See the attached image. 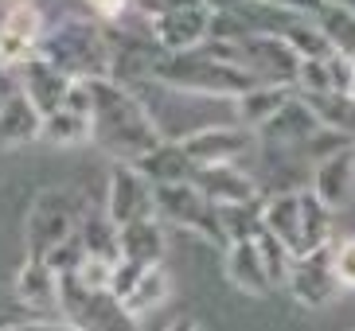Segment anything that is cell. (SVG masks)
I'll use <instances>...</instances> for the list:
<instances>
[{"instance_id":"31","label":"cell","mask_w":355,"mask_h":331,"mask_svg":"<svg viewBox=\"0 0 355 331\" xmlns=\"http://www.w3.org/2000/svg\"><path fill=\"white\" fill-rule=\"evenodd\" d=\"M254 4H270V8H285V12H301V16H316L328 0H254Z\"/></svg>"},{"instance_id":"21","label":"cell","mask_w":355,"mask_h":331,"mask_svg":"<svg viewBox=\"0 0 355 331\" xmlns=\"http://www.w3.org/2000/svg\"><path fill=\"white\" fill-rule=\"evenodd\" d=\"M32 141H43V114L24 93H16L0 114V148H20Z\"/></svg>"},{"instance_id":"14","label":"cell","mask_w":355,"mask_h":331,"mask_svg":"<svg viewBox=\"0 0 355 331\" xmlns=\"http://www.w3.org/2000/svg\"><path fill=\"white\" fill-rule=\"evenodd\" d=\"M16 78H20V93L40 109L43 117L59 114V109L67 105V98H71V90H74L71 74H63L55 62L43 59V55H35L32 62H24L20 71H16Z\"/></svg>"},{"instance_id":"34","label":"cell","mask_w":355,"mask_h":331,"mask_svg":"<svg viewBox=\"0 0 355 331\" xmlns=\"http://www.w3.org/2000/svg\"><path fill=\"white\" fill-rule=\"evenodd\" d=\"M164 331H199V323H196V320H188V316H180V320H172Z\"/></svg>"},{"instance_id":"7","label":"cell","mask_w":355,"mask_h":331,"mask_svg":"<svg viewBox=\"0 0 355 331\" xmlns=\"http://www.w3.org/2000/svg\"><path fill=\"white\" fill-rule=\"evenodd\" d=\"M180 145L188 152L191 168H219V164H239L242 156H250L258 148V133L239 121H223V125L196 129Z\"/></svg>"},{"instance_id":"28","label":"cell","mask_w":355,"mask_h":331,"mask_svg":"<svg viewBox=\"0 0 355 331\" xmlns=\"http://www.w3.org/2000/svg\"><path fill=\"white\" fill-rule=\"evenodd\" d=\"M297 90L301 93H336L328 59H304L301 62V78H297Z\"/></svg>"},{"instance_id":"16","label":"cell","mask_w":355,"mask_h":331,"mask_svg":"<svg viewBox=\"0 0 355 331\" xmlns=\"http://www.w3.org/2000/svg\"><path fill=\"white\" fill-rule=\"evenodd\" d=\"M261 230L289 249L293 258H304V187L301 191H277L261 203Z\"/></svg>"},{"instance_id":"32","label":"cell","mask_w":355,"mask_h":331,"mask_svg":"<svg viewBox=\"0 0 355 331\" xmlns=\"http://www.w3.org/2000/svg\"><path fill=\"white\" fill-rule=\"evenodd\" d=\"M16 93H20V78H16V71L0 66V114H4V105H8Z\"/></svg>"},{"instance_id":"29","label":"cell","mask_w":355,"mask_h":331,"mask_svg":"<svg viewBox=\"0 0 355 331\" xmlns=\"http://www.w3.org/2000/svg\"><path fill=\"white\" fill-rule=\"evenodd\" d=\"M336 280H340V292H355V238H344L336 246Z\"/></svg>"},{"instance_id":"24","label":"cell","mask_w":355,"mask_h":331,"mask_svg":"<svg viewBox=\"0 0 355 331\" xmlns=\"http://www.w3.org/2000/svg\"><path fill=\"white\" fill-rule=\"evenodd\" d=\"M78 238L86 246V258H110V261H121V226L114 218L94 207H86L83 215V226H78Z\"/></svg>"},{"instance_id":"1","label":"cell","mask_w":355,"mask_h":331,"mask_svg":"<svg viewBox=\"0 0 355 331\" xmlns=\"http://www.w3.org/2000/svg\"><path fill=\"white\" fill-rule=\"evenodd\" d=\"M153 82L168 86L180 93H196V98H219V102H234L246 90L258 86L246 66H242L239 43L230 39H207L196 51L184 55H164L153 71Z\"/></svg>"},{"instance_id":"36","label":"cell","mask_w":355,"mask_h":331,"mask_svg":"<svg viewBox=\"0 0 355 331\" xmlns=\"http://www.w3.org/2000/svg\"><path fill=\"white\" fill-rule=\"evenodd\" d=\"M8 4H24V0H8Z\"/></svg>"},{"instance_id":"10","label":"cell","mask_w":355,"mask_h":331,"mask_svg":"<svg viewBox=\"0 0 355 331\" xmlns=\"http://www.w3.org/2000/svg\"><path fill=\"white\" fill-rule=\"evenodd\" d=\"M336 246H324L316 253H304V258H293V269H289V280L285 289L289 296L301 308H324L340 292V280H336Z\"/></svg>"},{"instance_id":"20","label":"cell","mask_w":355,"mask_h":331,"mask_svg":"<svg viewBox=\"0 0 355 331\" xmlns=\"http://www.w3.org/2000/svg\"><path fill=\"white\" fill-rule=\"evenodd\" d=\"M121 258L137 261V265H164V222L157 215L141 218V222H129L121 226Z\"/></svg>"},{"instance_id":"8","label":"cell","mask_w":355,"mask_h":331,"mask_svg":"<svg viewBox=\"0 0 355 331\" xmlns=\"http://www.w3.org/2000/svg\"><path fill=\"white\" fill-rule=\"evenodd\" d=\"M239 43L242 51V66L266 86H293L297 90V78H301V55L289 47V39H277V35H254L246 31Z\"/></svg>"},{"instance_id":"27","label":"cell","mask_w":355,"mask_h":331,"mask_svg":"<svg viewBox=\"0 0 355 331\" xmlns=\"http://www.w3.org/2000/svg\"><path fill=\"white\" fill-rule=\"evenodd\" d=\"M114 273H117V261L110 258H83V265H78V285L90 292H110L114 289Z\"/></svg>"},{"instance_id":"35","label":"cell","mask_w":355,"mask_h":331,"mask_svg":"<svg viewBox=\"0 0 355 331\" xmlns=\"http://www.w3.org/2000/svg\"><path fill=\"white\" fill-rule=\"evenodd\" d=\"M347 98H352V102H355V78H352V86H347Z\"/></svg>"},{"instance_id":"12","label":"cell","mask_w":355,"mask_h":331,"mask_svg":"<svg viewBox=\"0 0 355 331\" xmlns=\"http://www.w3.org/2000/svg\"><path fill=\"white\" fill-rule=\"evenodd\" d=\"M320 133H324V121L316 117L309 98H304V93H293L289 102L258 129V145H266V148H304Z\"/></svg>"},{"instance_id":"17","label":"cell","mask_w":355,"mask_h":331,"mask_svg":"<svg viewBox=\"0 0 355 331\" xmlns=\"http://www.w3.org/2000/svg\"><path fill=\"white\" fill-rule=\"evenodd\" d=\"M313 195L320 199L324 207L332 211H344L355 195V145L340 148V152L324 156L320 164H313Z\"/></svg>"},{"instance_id":"9","label":"cell","mask_w":355,"mask_h":331,"mask_svg":"<svg viewBox=\"0 0 355 331\" xmlns=\"http://www.w3.org/2000/svg\"><path fill=\"white\" fill-rule=\"evenodd\" d=\"M105 215L117 226L141 222V218L157 215V187L148 184L133 164H114L110 168V184H105Z\"/></svg>"},{"instance_id":"11","label":"cell","mask_w":355,"mask_h":331,"mask_svg":"<svg viewBox=\"0 0 355 331\" xmlns=\"http://www.w3.org/2000/svg\"><path fill=\"white\" fill-rule=\"evenodd\" d=\"M47 35L43 28V16L35 4H12L0 20V66L8 71H20L24 62H32L40 55V43Z\"/></svg>"},{"instance_id":"13","label":"cell","mask_w":355,"mask_h":331,"mask_svg":"<svg viewBox=\"0 0 355 331\" xmlns=\"http://www.w3.org/2000/svg\"><path fill=\"white\" fill-rule=\"evenodd\" d=\"M191 184L215 203V207H258L266 203L258 191V179L242 172L239 164H219V168H196Z\"/></svg>"},{"instance_id":"23","label":"cell","mask_w":355,"mask_h":331,"mask_svg":"<svg viewBox=\"0 0 355 331\" xmlns=\"http://www.w3.org/2000/svg\"><path fill=\"white\" fill-rule=\"evenodd\" d=\"M168 292H172V277H168V269H164V265H153V269L141 273V280H137L133 292L121 301V308H125L129 320L141 323V320H148L153 312L164 308Z\"/></svg>"},{"instance_id":"5","label":"cell","mask_w":355,"mask_h":331,"mask_svg":"<svg viewBox=\"0 0 355 331\" xmlns=\"http://www.w3.org/2000/svg\"><path fill=\"white\" fill-rule=\"evenodd\" d=\"M86 215V203L74 187H47L32 199L28 222H24V242H28V258L47 261L59 246L78 234Z\"/></svg>"},{"instance_id":"22","label":"cell","mask_w":355,"mask_h":331,"mask_svg":"<svg viewBox=\"0 0 355 331\" xmlns=\"http://www.w3.org/2000/svg\"><path fill=\"white\" fill-rule=\"evenodd\" d=\"M293 93H297L293 86H266V82H258L254 90H246L242 98H234V121L258 133L261 125L270 121V117L289 102Z\"/></svg>"},{"instance_id":"4","label":"cell","mask_w":355,"mask_h":331,"mask_svg":"<svg viewBox=\"0 0 355 331\" xmlns=\"http://www.w3.org/2000/svg\"><path fill=\"white\" fill-rule=\"evenodd\" d=\"M133 12L145 20V31L160 51L184 55L207 43L219 8H211L207 0H133Z\"/></svg>"},{"instance_id":"33","label":"cell","mask_w":355,"mask_h":331,"mask_svg":"<svg viewBox=\"0 0 355 331\" xmlns=\"http://www.w3.org/2000/svg\"><path fill=\"white\" fill-rule=\"evenodd\" d=\"M8 331H78V328L67 323V320H35V323H16V328H8Z\"/></svg>"},{"instance_id":"25","label":"cell","mask_w":355,"mask_h":331,"mask_svg":"<svg viewBox=\"0 0 355 331\" xmlns=\"http://www.w3.org/2000/svg\"><path fill=\"white\" fill-rule=\"evenodd\" d=\"M316 24H320V31L328 35L332 51L355 62V8H347L340 0H328V4L316 12Z\"/></svg>"},{"instance_id":"6","label":"cell","mask_w":355,"mask_h":331,"mask_svg":"<svg viewBox=\"0 0 355 331\" xmlns=\"http://www.w3.org/2000/svg\"><path fill=\"white\" fill-rule=\"evenodd\" d=\"M157 218L164 222V226L188 230V234H196V238L227 249V234H223V222H219V207H215V203H211L191 179L188 184L157 187Z\"/></svg>"},{"instance_id":"26","label":"cell","mask_w":355,"mask_h":331,"mask_svg":"<svg viewBox=\"0 0 355 331\" xmlns=\"http://www.w3.org/2000/svg\"><path fill=\"white\" fill-rule=\"evenodd\" d=\"M254 238H258V249H261V258H266V269H270V277H273V289L285 285V280H289V269H293V253L273 238L270 230H258Z\"/></svg>"},{"instance_id":"15","label":"cell","mask_w":355,"mask_h":331,"mask_svg":"<svg viewBox=\"0 0 355 331\" xmlns=\"http://www.w3.org/2000/svg\"><path fill=\"white\" fill-rule=\"evenodd\" d=\"M223 277L230 289H239L242 296H266L273 289V277L266 269V258L258 249V238H239L223 249Z\"/></svg>"},{"instance_id":"30","label":"cell","mask_w":355,"mask_h":331,"mask_svg":"<svg viewBox=\"0 0 355 331\" xmlns=\"http://www.w3.org/2000/svg\"><path fill=\"white\" fill-rule=\"evenodd\" d=\"M90 8L98 12V20L102 24H110V20H121L129 8H133V0H86Z\"/></svg>"},{"instance_id":"19","label":"cell","mask_w":355,"mask_h":331,"mask_svg":"<svg viewBox=\"0 0 355 331\" xmlns=\"http://www.w3.org/2000/svg\"><path fill=\"white\" fill-rule=\"evenodd\" d=\"M133 168H137V172H141V176H145L153 187L188 184V179H191V172H196L180 141H160V145L153 148L148 156H141V160H137Z\"/></svg>"},{"instance_id":"18","label":"cell","mask_w":355,"mask_h":331,"mask_svg":"<svg viewBox=\"0 0 355 331\" xmlns=\"http://www.w3.org/2000/svg\"><path fill=\"white\" fill-rule=\"evenodd\" d=\"M12 292H16V301L28 304V308L35 312H59V273L47 265V261H35L28 258L16 269V277H12Z\"/></svg>"},{"instance_id":"2","label":"cell","mask_w":355,"mask_h":331,"mask_svg":"<svg viewBox=\"0 0 355 331\" xmlns=\"http://www.w3.org/2000/svg\"><path fill=\"white\" fill-rule=\"evenodd\" d=\"M90 98H94V114H90L94 145L114 156V164H137L141 156H148L164 141L157 117L148 114V105L141 102L137 90L114 82V78H94Z\"/></svg>"},{"instance_id":"3","label":"cell","mask_w":355,"mask_h":331,"mask_svg":"<svg viewBox=\"0 0 355 331\" xmlns=\"http://www.w3.org/2000/svg\"><path fill=\"white\" fill-rule=\"evenodd\" d=\"M40 55L71 74L74 82H94L114 74V43L102 20H63L47 28Z\"/></svg>"}]
</instances>
